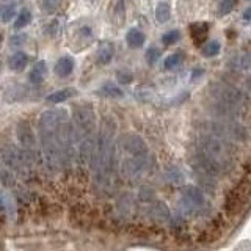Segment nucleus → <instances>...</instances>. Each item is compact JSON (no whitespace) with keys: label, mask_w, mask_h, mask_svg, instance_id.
<instances>
[{"label":"nucleus","mask_w":251,"mask_h":251,"mask_svg":"<svg viewBox=\"0 0 251 251\" xmlns=\"http://www.w3.org/2000/svg\"><path fill=\"white\" fill-rule=\"evenodd\" d=\"M237 149L229 140L200 132L196 138V152L192 160L193 171L206 173L212 177H222L235 168Z\"/></svg>","instance_id":"1"},{"label":"nucleus","mask_w":251,"mask_h":251,"mask_svg":"<svg viewBox=\"0 0 251 251\" xmlns=\"http://www.w3.org/2000/svg\"><path fill=\"white\" fill-rule=\"evenodd\" d=\"M66 116L68 115L65 110H46L39 116L38 121V137L39 146H41V155L46 163V168L52 175H57L63 168L61 149L58 145L57 130Z\"/></svg>","instance_id":"2"},{"label":"nucleus","mask_w":251,"mask_h":251,"mask_svg":"<svg viewBox=\"0 0 251 251\" xmlns=\"http://www.w3.org/2000/svg\"><path fill=\"white\" fill-rule=\"evenodd\" d=\"M209 96L214 102V112L218 118L237 120L239 116H245L250 110V98L229 83H212L209 86Z\"/></svg>","instance_id":"3"},{"label":"nucleus","mask_w":251,"mask_h":251,"mask_svg":"<svg viewBox=\"0 0 251 251\" xmlns=\"http://www.w3.org/2000/svg\"><path fill=\"white\" fill-rule=\"evenodd\" d=\"M200 132L229 140L232 143L234 141H245L248 135L247 129L240 123H237V120H227V118H218V120L201 123Z\"/></svg>","instance_id":"4"},{"label":"nucleus","mask_w":251,"mask_h":251,"mask_svg":"<svg viewBox=\"0 0 251 251\" xmlns=\"http://www.w3.org/2000/svg\"><path fill=\"white\" fill-rule=\"evenodd\" d=\"M73 123L75 129V141H80L83 138H88L94 135L96 130V113L91 104H77L73 110Z\"/></svg>","instance_id":"5"},{"label":"nucleus","mask_w":251,"mask_h":251,"mask_svg":"<svg viewBox=\"0 0 251 251\" xmlns=\"http://www.w3.org/2000/svg\"><path fill=\"white\" fill-rule=\"evenodd\" d=\"M2 160H3L5 168L16 171V173H21V175L27 173V170L33 165L30 162L27 152L24 151L22 148H18L14 145H5L3 146Z\"/></svg>","instance_id":"6"},{"label":"nucleus","mask_w":251,"mask_h":251,"mask_svg":"<svg viewBox=\"0 0 251 251\" xmlns=\"http://www.w3.org/2000/svg\"><path fill=\"white\" fill-rule=\"evenodd\" d=\"M206 204V196L202 190L196 185H187L182 192V200H180V214L192 215L193 212H198Z\"/></svg>","instance_id":"7"},{"label":"nucleus","mask_w":251,"mask_h":251,"mask_svg":"<svg viewBox=\"0 0 251 251\" xmlns=\"http://www.w3.org/2000/svg\"><path fill=\"white\" fill-rule=\"evenodd\" d=\"M250 196H251V182L250 180H242L237 187L232 188V190L227 193L226 201H225L226 210L231 212V214L237 212L240 207H243L248 202Z\"/></svg>","instance_id":"8"},{"label":"nucleus","mask_w":251,"mask_h":251,"mask_svg":"<svg viewBox=\"0 0 251 251\" xmlns=\"http://www.w3.org/2000/svg\"><path fill=\"white\" fill-rule=\"evenodd\" d=\"M18 140L21 143V148L27 152L31 163L36 162V137L33 129L30 127L27 121H22L18 126Z\"/></svg>","instance_id":"9"},{"label":"nucleus","mask_w":251,"mask_h":251,"mask_svg":"<svg viewBox=\"0 0 251 251\" xmlns=\"http://www.w3.org/2000/svg\"><path fill=\"white\" fill-rule=\"evenodd\" d=\"M121 148L126 152L130 154V157H148V145L146 141L137 133H126L121 137Z\"/></svg>","instance_id":"10"},{"label":"nucleus","mask_w":251,"mask_h":251,"mask_svg":"<svg viewBox=\"0 0 251 251\" xmlns=\"http://www.w3.org/2000/svg\"><path fill=\"white\" fill-rule=\"evenodd\" d=\"M149 215L154 220V222H170L171 220V214L167 207V204L162 201H154L149 204Z\"/></svg>","instance_id":"11"},{"label":"nucleus","mask_w":251,"mask_h":251,"mask_svg":"<svg viewBox=\"0 0 251 251\" xmlns=\"http://www.w3.org/2000/svg\"><path fill=\"white\" fill-rule=\"evenodd\" d=\"M115 55V47L110 41H102L96 50V61L99 65H108Z\"/></svg>","instance_id":"12"},{"label":"nucleus","mask_w":251,"mask_h":251,"mask_svg":"<svg viewBox=\"0 0 251 251\" xmlns=\"http://www.w3.org/2000/svg\"><path fill=\"white\" fill-rule=\"evenodd\" d=\"M74 66H75L74 58H71V57H61V58H58L57 63H55L53 71H55V74H57L58 77L65 78V77H69L71 74H73Z\"/></svg>","instance_id":"13"},{"label":"nucleus","mask_w":251,"mask_h":251,"mask_svg":"<svg viewBox=\"0 0 251 251\" xmlns=\"http://www.w3.org/2000/svg\"><path fill=\"white\" fill-rule=\"evenodd\" d=\"M126 43H127L130 49H140V47H143L146 43V35L138 28H130L127 33H126Z\"/></svg>","instance_id":"14"},{"label":"nucleus","mask_w":251,"mask_h":251,"mask_svg":"<svg viewBox=\"0 0 251 251\" xmlns=\"http://www.w3.org/2000/svg\"><path fill=\"white\" fill-rule=\"evenodd\" d=\"M28 60L30 58L25 52H16L11 55L10 58H8V66H10V69L14 71V73H21V71H24L27 68Z\"/></svg>","instance_id":"15"},{"label":"nucleus","mask_w":251,"mask_h":251,"mask_svg":"<svg viewBox=\"0 0 251 251\" xmlns=\"http://www.w3.org/2000/svg\"><path fill=\"white\" fill-rule=\"evenodd\" d=\"M46 75H47V65H46L44 60H39V61L35 63V66L31 68L30 74H28V78H30L31 83L39 85V83L44 82Z\"/></svg>","instance_id":"16"},{"label":"nucleus","mask_w":251,"mask_h":251,"mask_svg":"<svg viewBox=\"0 0 251 251\" xmlns=\"http://www.w3.org/2000/svg\"><path fill=\"white\" fill-rule=\"evenodd\" d=\"M207 24H200V22H196V24H192L190 25V33H192V38H193V41L196 46H200L202 44L204 41H206V38H207Z\"/></svg>","instance_id":"17"},{"label":"nucleus","mask_w":251,"mask_h":251,"mask_svg":"<svg viewBox=\"0 0 251 251\" xmlns=\"http://www.w3.org/2000/svg\"><path fill=\"white\" fill-rule=\"evenodd\" d=\"M74 94H75L74 88H63V90L53 91L52 94H49V96H47V102H50V104H61V102L73 98Z\"/></svg>","instance_id":"18"},{"label":"nucleus","mask_w":251,"mask_h":251,"mask_svg":"<svg viewBox=\"0 0 251 251\" xmlns=\"http://www.w3.org/2000/svg\"><path fill=\"white\" fill-rule=\"evenodd\" d=\"M98 94L99 96H104V98H121L124 93L121 91L120 86H116L112 82H107L98 90Z\"/></svg>","instance_id":"19"},{"label":"nucleus","mask_w":251,"mask_h":251,"mask_svg":"<svg viewBox=\"0 0 251 251\" xmlns=\"http://www.w3.org/2000/svg\"><path fill=\"white\" fill-rule=\"evenodd\" d=\"M171 18V6L168 2H159L155 5V19L159 24L168 22Z\"/></svg>","instance_id":"20"},{"label":"nucleus","mask_w":251,"mask_h":251,"mask_svg":"<svg viewBox=\"0 0 251 251\" xmlns=\"http://www.w3.org/2000/svg\"><path fill=\"white\" fill-rule=\"evenodd\" d=\"M184 58H185L184 52H182V50H177V52L171 53V55H168L167 58H165V61H163V68H165V69H168V71L175 69V68H177V66L182 65Z\"/></svg>","instance_id":"21"},{"label":"nucleus","mask_w":251,"mask_h":251,"mask_svg":"<svg viewBox=\"0 0 251 251\" xmlns=\"http://www.w3.org/2000/svg\"><path fill=\"white\" fill-rule=\"evenodd\" d=\"M18 3L8 2L2 5V22H10L13 18H18Z\"/></svg>","instance_id":"22"},{"label":"nucleus","mask_w":251,"mask_h":251,"mask_svg":"<svg viewBox=\"0 0 251 251\" xmlns=\"http://www.w3.org/2000/svg\"><path fill=\"white\" fill-rule=\"evenodd\" d=\"M220 50H222V46H220L218 41H209L202 46L201 53H202V57L210 58V57H217V55L220 53Z\"/></svg>","instance_id":"23"},{"label":"nucleus","mask_w":251,"mask_h":251,"mask_svg":"<svg viewBox=\"0 0 251 251\" xmlns=\"http://www.w3.org/2000/svg\"><path fill=\"white\" fill-rule=\"evenodd\" d=\"M30 22H31V13H30L28 10H25V8H24V10L19 11L18 18H16V21H14V28H16V30L25 28Z\"/></svg>","instance_id":"24"},{"label":"nucleus","mask_w":251,"mask_h":251,"mask_svg":"<svg viewBox=\"0 0 251 251\" xmlns=\"http://www.w3.org/2000/svg\"><path fill=\"white\" fill-rule=\"evenodd\" d=\"M126 19V8H124V0H118L113 5V21L116 25H121Z\"/></svg>","instance_id":"25"},{"label":"nucleus","mask_w":251,"mask_h":251,"mask_svg":"<svg viewBox=\"0 0 251 251\" xmlns=\"http://www.w3.org/2000/svg\"><path fill=\"white\" fill-rule=\"evenodd\" d=\"M231 65L237 69H251V53H243L239 57H234Z\"/></svg>","instance_id":"26"},{"label":"nucleus","mask_w":251,"mask_h":251,"mask_svg":"<svg viewBox=\"0 0 251 251\" xmlns=\"http://www.w3.org/2000/svg\"><path fill=\"white\" fill-rule=\"evenodd\" d=\"M165 176H167L168 182H171V184H180V182L184 180L182 171H180L177 167H171V168H168L167 173H165Z\"/></svg>","instance_id":"27"},{"label":"nucleus","mask_w":251,"mask_h":251,"mask_svg":"<svg viewBox=\"0 0 251 251\" xmlns=\"http://www.w3.org/2000/svg\"><path fill=\"white\" fill-rule=\"evenodd\" d=\"M177 41H180V31L179 30H170V31H167V33H163V36H162V43L165 46L176 44Z\"/></svg>","instance_id":"28"},{"label":"nucleus","mask_w":251,"mask_h":251,"mask_svg":"<svg viewBox=\"0 0 251 251\" xmlns=\"http://www.w3.org/2000/svg\"><path fill=\"white\" fill-rule=\"evenodd\" d=\"M234 6H235L234 0H222V2L218 3L217 13H218V16H226L234 10Z\"/></svg>","instance_id":"29"},{"label":"nucleus","mask_w":251,"mask_h":251,"mask_svg":"<svg viewBox=\"0 0 251 251\" xmlns=\"http://www.w3.org/2000/svg\"><path fill=\"white\" fill-rule=\"evenodd\" d=\"M159 58H160L159 47H149V49L146 50V63L148 65H155Z\"/></svg>","instance_id":"30"},{"label":"nucleus","mask_w":251,"mask_h":251,"mask_svg":"<svg viewBox=\"0 0 251 251\" xmlns=\"http://www.w3.org/2000/svg\"><path fill=\"white\" fill-rule=\"evenodd\" d=\"M116 78H118V82H120V83L127 85V83H130L133 80V75H132V73H129V71H118Z\"/></svg>","instance_id":"31"},{"label":"nucleus","mask_w":251,"mask_h":251,"mask_svg":"<svg viewBox=\"0 0 251 251\" xmlns=\"http://www.w3.org/2000/svg\"><path fill=\"white\" fill-rule=\"evenodd\" d=\"M2 182H3V185H13L14 184V176L11 175V170L3 168V171H2Z\"/></svg>","instance_id":"32"},{"label":"nucleus","mask_w":251,"mask_h":251,"mask_svg":"<svg viewBox=\"0 0 251 251\" xmlns=\"http://www.w3.org/2000/svg\"><path fill=\"white\" fill-rule=\"evenodd\" d=\"M24 39H25V35L13 36V38H11V41H10V44H11V46H21V44L25 43V41H24Z\"/></svg>","instance_id":"33"},{"label":"nucleus","mask_w":251,"mask_h":251,"mask_svg":"<svg viewBox=\"0 0 251 251\" xmlns=\"http://www.w3.org/2000/svg\"><path fill=\"white\" fill-rule=\"evenodd\" d=\"M243 21L251 22V6H248L245 11H243Z\"/></svg>","instance_id":"34"},{"label":"nucleus","mask_w":251,"mask_h":251,"mask_svg":"<svg viewBox=\"0 0 251 251\" xmlns=\"http://www.w3.org/2000/svg\"><path fill=\"white\" fill-rule=\"evenodd\" d=\"M247 86H248V90L251 91V77H248V80H247Z\"/></svg>","instance_id":"35"},{"label":"nucleus","mask_w":251,"mask_h":251,"mask_svg":"<svg viewBox=\"0 0 251 251\" xmlns=\"http://www.w3.org/2000/svg\"><path fill=\"white\" fill-rule=\"evenodd\" d=\"M8 2H16V0H3V3H8Z\"/></svg>","instance_id":"36"}]
</instances>
